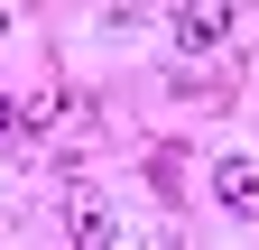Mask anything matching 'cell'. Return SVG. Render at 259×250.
Segmentation results:
<instances>
[{
  "label": "cell",
  "instance_id": "6da1fadb",
  "mask_svg": "<svg viewBox=\"0 0 259 250\" xmlns=\"http://www.w3.org/2000/svg\"><path fill=\"white\" fill-rule=\"evenodd\" d=\"M222 37H232V10H222V0H204V10H176V56H213Z\"/></svg>",
  "mask_w": 259,
  "mask_h": 250
},
{
  "label": "cell",
  "instance_id": "7a4b0ae2",
  "mask_svg": "<svg viewBox=\"0 0 259 250\" xmlns=\"http://www.w3.org/2000/svg\"><path fill=\"white\" fill-rule=\"evenodd\" d=\"M213 204L250 223V213H259V167H250V158H222V167H213Z\"/></svg>",
  "mask_w": 259,
  "mask_h": 250
},
{
  "label": "cell",
  "instance_id": "3957f363",
  "mask_svg": "<svg viewBox=\"0 0 259 250\" xmlns=\"http://www.w3.org/2000/svg\"><path fill=\"white\" fill-rule=\"evenodd\" d=\"M111 232H120V223H111L102 204H74V241H111Z\"/></svg>",
  "mask_w": 259,
  "mask_h": 250
},
{
  "label": "cell",
  "instance_id": "277c9868",
  "mask_svg": "<svg viewBox=\"0 0 259 250\" xmlns=\"http://www.w3.org/2000/svg\"><path fill=\"white\" fill-rule=\"evenodd\" d=\"M10 139H19V111H10V102H0V148H10Z\"/></svg>",
  "mask_w": 259,
  "mask_h": 250
}]
</instances>
